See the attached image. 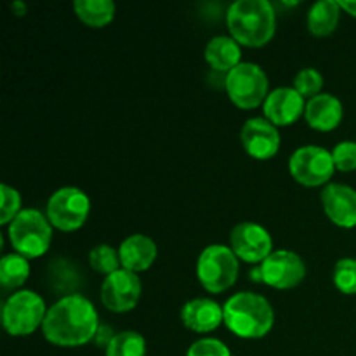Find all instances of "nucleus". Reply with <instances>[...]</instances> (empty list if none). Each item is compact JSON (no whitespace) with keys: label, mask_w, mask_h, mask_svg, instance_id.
Listing matches in <instances>:
<instances>
[{"label":"nucleus","mask_w":356,"mask_h":356,"mask_svg":"<svg viewBox=\"0 0 356 356\" xmlns=\"http://www.w3.org/2000/svg\"><path fill=\"white\" fill-rule=\"evenodd\" d=\"M96 306L82 294H66L49 308L42 334L54 346L76 348L96 339L99 330Z\"/></svg>","instance_id":"1"},{"label":"nucleus","mask_w":356,"mask_h":356,"mask_svg":"<svg viewBox=\"0 0 356 356\" xmlns=\"http://www.w3.org/2000/svg\"><path fill=\"white\" fill-rule=\"evenodd\" d=\"M229 37L245 47H263L275 37L277 14L268 0H236L226 13Z\"/></svg>","instance_id":"2"},{"label":"nucleus","mask_w":356,"mask_h":356,"mask_svg":"<svg viewBox=\"0 0 356 356\" xmlns=\"http://www.w3.org/2000/svg\"><path fill=\"white\" fill-rule=\"evenodd\" d=\"M225 325L240 339H263L275 325V312L264 296L236 292L225 302Z\"/></svg>","instance_id":"3"},{"label":"nucleus","mask_w":356,"mask_h":356,"mask_svg":"<svg viewBox=\"0 0 356 356\" xmlns=\"http://www.w3.org/2000/svg\"><path fill=\"white\" fill-rule=\"evenodd\" d=\"M52 225L38 209H23L7 226V236L17 254L26 259L44 256L52 243Z\"/></svg>","instance_id":"4"},{"label":"nucleus","mask_w":356,"mask_h":356,"mask_svg":"<svg viewBox=\"0 0 356 356\" xmlns=\"http://www.w3.org/2000/svg\"><path fill=\"white\" fill-rule=\"evenodd\" d=\"M240 259L232 247L212 243L205 247L197 261V278L202 287L211 294H222L236 284Z\"/></svg>","instance_id":"5"},{"label":"nucleus","mask_w":356,"mask_h":356,"mask_svg":"<svg viewBox=\"0 0 356 356\" xmlns=\"http://www.w3.org/2000/svg\"><path fill=\"white\" fill-rule=\"evenodd\" d=\"M49 308L44 298L33 291H17L2 306V325L13 337L31 336L44 325Z\"/></svg>","instance_id":"6"},{"label":"nucleus","mask_w":356,"mask_h":356,"mask_svg":"<svg viewBox=\"0 0 356 356\" xmlns=\"http://www.w3.org/2000/svg\"><path fill=\"white\" fill-rule=\"evenodd\" d=\"M225 89L236 108L254 110L266 101L270 94V80L266 72L256 63H240L226 75Z\"/></svg>","instance_id":"7"},{"label":"nucleus","mask_w":356,"mask_h":356,"mask_svg":"<svg viewBox=\"0 0 356 356\" xmlns=\"http://www.w3.org/2000/svg\"><path fill=\"white\" fill-rule=\"evenodd\" d=\"M90 214V200L86 191L75 186L56 190L47 200L45 216L52 228L59 232H76L86 225Z\"/></svg>","instance_id":"8"},{"label":"nucleus","mask_w":356,"mask_h":356,"mask_svg":"<svg viewBox=\"0 0 356 356\" xmlns=\"http://www.w3.org/2000/svg\"><path fill=\"white\" fill-rule=\"evenodd\" d=\"M289 172L301 186H327L336 172L332 152L323 146H301L289 159Z\"/></svg>","instance_id":"9"},{"label":"nucleus","mask_w":356,"mask_h":356,"mask_svg":"<svg viewBox=\"0 0 356 356\" xmlns=\"http://www.w3.org/2000/svg\"><path fill=\"white\" fill-rule=\"evenodd\" d=\"M259 271L261 282L278 291L298 287L306 278V264L302 257L287 249L273 250L259 264Z\"/></svg>","instance_id":"10"},{"label":"nucleus","mask_w":356,"mask_h":356,"mask_svg":"<svg viewBox=\"0 0 356 356\" xmlns=\"http://www.w3.org/2000/svg\"><path fill=\"white\" fill-rule=\"evenodd\" d=\"M141 292L143 284L138 275L120 268L103 280L101 302L111 313H127L138 306Z\"/></svg>","instance_id":"11"},{"label":"nucleus","mask_w":356,"mask_h":356,"mask_svg":"<svg viewBox=\"0 0 356 356\" xmlns=\"http://www.w3.org/2000/svg\"><path fill=\"white\" fill-rule=\"evenodd\" d=\"M229 247L240 261L259 266L273 252V238L257 222H240L229 233Z\"/></svg>","instance_id":"12"},{"label":"nucleus","mask_w":356,"mask_h":356,"mask_svg":"<svg viewBox=\"0 0 356 356\" xmlns=\"http://www.w3.org/2000/svg\"><path fill=\"white\" fill-rule=\"evenodd\" d=\"M240 139L247 155L256 160L273 159L282 145L278 127H275L264 117L249 118L243 124Z\"/></svg>","instance_id":"13"},{"label":"nucleus","mask_w":356,"mask_h":356,"mask_svg":"<svg viewBox=\"0 0 356 356\" xmlns=\"http://www.w3.org/2000/svg\"><path fill=\"white\" fill-rule=\"evenodd\" d=\"M306 99L294 87H278L268 94L263 104L264 118L275 127H287L305 115Z\"/></svg>","instance_id":"14"},{"label":"nucleus","mask_w":356,"mask_h":356,"mask_svg":"<svg viewBox=\"0 0 356 356\" xmlns=\"http://www.w3.org/2000/svg\"><path fill=\"white\" fill-rule=\"evenodd\" d=\"M322 207L336 226L344 229L356 228V190L346 184L329 183L323 188Z\"/></svg>","instance_id":"15"},{"label":"nucleus","mask_w":356,"mask_h":356,"mask_svg":"<svg viewBox=\"0 0 356 356\" xmlns=\"http://www.w3.org/2000/svg\"><path fill=\"white\" fill-rule=\"evenodd\" d=\"M181 322L191 332H214L225 323V308L214 299L195 298L181 309Z\"/></svg>","instance_id":"16"},{"label":"nucleus","mask_w":356,"mask_h":356,"mask_svg":"<svg viewBox=\"0 0 356 356\" xmlns=\"http://www.w3.org/2000/svg\"><path fill=\"white\" fill-rule=\"evenodd\" d=\"M118 254H120L122 268L138 275L153 266L159 256V247L153 238L143 233H136L120 243Z\"/></svg>","instance_id":"17"},{"label":"nucleus","mask_w":356,"mask_h":356,"mask_svg":"<svg viewBox=\"0 0 356 356\" xmlns=\"http://www.w3.org/2000/svg\"><path fill=\"white\" fill-rule=\"evenodd\" d=\"M344 108L339 97L332 94H318L306 103L305 118L312 129L318 132H330L343 122Z\"/></svg>","instance_id":"18"},{"label":"nucleus","mask_w":356,"mask_h":356,"mask_svg":"<svg viewBox=\"0 0 356 356\" xmlns=\"http://www.w3.org/2000/svg\"><path fill=\"white\" fill-rule=\"evenodd\" d=\"M204 58L212 70L228 75L233 68L242 63V45L233 37L219 35V37L211 38L205 45Z\"/></svg>","instance_id":"19"},{"label":"nucleus","mask_w":356,"mask_h":356,"mask_svg":"<svg viewBox=\"0 0 356 356\" xmlns=\"http://www.w3.org/2000/svg\"><path fill=\"white\" fill-rule=\"evenodd\" d=\"M341 6L336 0H320L308 13V30L315 37H329L336 31L341 19Z\"/></svg>","instance_id":"20"},{"label":"nucleus","mask_w":356,"mask_h":356,"mask_svg":"<svg viewBox=\"0 0 356 356\" xmlns=\"http://www.w3.org/2000/svg\"><path fill=\"white\" fill-rule=\"evenodd\" d=\"M73 10L87 26L103 28L113 21L117 6L111 0H76Z\"/></svg>","instance_id":"21"},{"label":"nucleus","mask_w":356,"mask_h":356,"mask_svg":"<svg viewBox=\"0 0 356 356\" xmlns=\"http://www.w3.org/2000/svg\"><path fill=\"white\" fill-rule=\"evenodd\" d=\"M30 277V259L21 254H6L0 259V284L6 291H14L26 284Z\"/></svg>","instance_id":"22"},{"label":"nucleus","mask_w":356,"mask_h":356,"mask_svg":"<svg viewBox=\"0 0 356 356\" xmlns=\"http://www.w3.org/2000/svg\"><path fill=\"white\" fill-rule=\"evenodd\" d=\"M104 356H146V341L136 330L115 334L104 350Z\"/></svg>","instance_id":"23"},{"label":"nucleus","mask_w":356,"mask_h":356,"mask_svg":"<svg viewBox=\"0 0 356 356\" xmlns=\"http://www.w3.org/2000/svg\"><path fill=\"white\" fill-rule=\"evenodd\" d=\"M89 264L94 271L108 277V275L115 273L122 268L120 254H118V249L101 243L89 252Z\"/></svg>","instance_id":"24"},{"label":"nucleus","mask_w":356,"mask_h":356,"mask_svg":"<svg viewBox=\"0 0 356 356\" xmlns=\"http://www.w3.org/2000/svg\"><path fill=\"white\" fill-rule=\"evenodd\" d=\"M334 285L344 296L356 294V259L355 257H343L336 263L332 273Z\"/></svg>","instance_id":"25"},{"label":"nucleus","mask_w":356,"mask_h":356,"mask_svg":"<svg viewBox=\"0 0 356 356\" xmlns=\"http://www.w3.org/2000/svg\"><path fill=\"white\" fill-rule=\"evenodd\" d=\"M323 87V76L322 73L318 72L316 68H302L299 70V73L296 75L294 79V89L301 94L302 97H315L318 94H322Z\"/></svg>","instance_id":"26"},{"label":"nucleus","mask_w":356,"mask_h":356,"mask_svg":"<svg viewBox=\"0 0 356 356\" xmlns=\"http://www.w3.org/2000/svg\"><path fill=\"white\" fill-rule=\"evenodd\" d=\"M0 197H2V205H0V225L9 226L10 222L16 219L21 209V195L16 188L9 186V184H2L0 186Z\"/></svg>","instance_id":"27"},{"label":"nucleus","mask_w":356,"mask_h":356,"mask_svg":"<svg viewBox=\"0 0 356 356\" xmlns=\"http://www.w3.org/2000/svg\"><path fill=\"white\" fill-rule=\"evenodd\" d=\"M332 159L336 170L353 172L356 170V141H341L334 146Z\"/></svg>","instance_id":"28"},{"label":"nucleus","mask_w":356,"mask_h":356,"mask_svg":"<svg viewBox=\"0 0 356 356\" xmlns=\"http://www.w3.org/2000/svg\"><path fill=\"white\" fill-rule=\"evenodd\" d=\"M186 356H232V351L216 337H202L188 348Z\"/></svg>","instance_id":"29"},{"label":"nucleus","mask_w":356,"mask_h":356,"mask_svg":"<svg viewBox=\"0 0 356 356\" xmlns=\"http://www.w3.org/2000/svg\"><path fill=\"white\" fill-rule=\"evenodd\" d=\"M111 329L110 327H104V325H101L99 327V330H97V336H96V344L97 346H103L104 350H106V346L108 344H110V341L113 339V336H111Z\"/></svg>","instance_id":"30"},{"label":"nucleus","mask_w":356,"mask_h":356,"mask_svg":"<svg viewBox=\"0 0 356 356\" xmlns=\"http://www.w3.org/2000/svg\"><path fill=\"white\" fill-rule=\"evenodd\" d=\"M339 6L344 13L356 17V0H339Z\"/></svg>","instance_id":"31"}]
</instances>
